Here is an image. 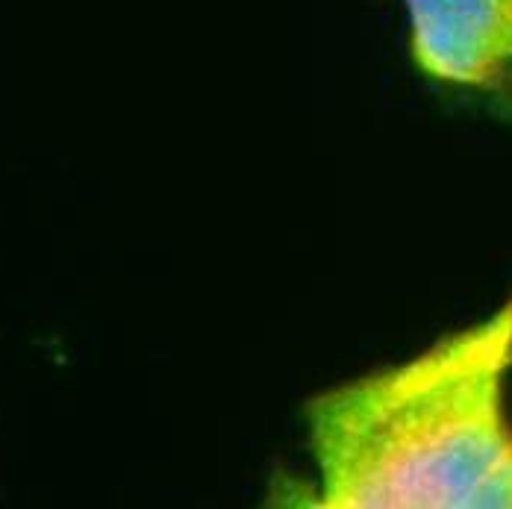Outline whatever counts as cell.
I'll return each mask as SVG.
<instances>
[{
    "label": "cell",
    "mask_w": 512,
    "mask_h": 509,
    "mask_svg": "<svg viewBox=\"0 0 512 509\" xmlns=\"http://www.w3.org/2000/svg\"><path fill=\"white\" fill-rule=\"evenodd\" d=\"M512 292L304 401L309 480L280 477L295 509H512Z\"/></svg>",
    "instance_id": "1"
},
{
    "label": "cell",
    "mask_w": 512,
    "mask_h": 509,
    "mask_svg": "<svg viewBox=\"0 0 512 509\" xmlns=\"http://www.w3.org/2000/svg\"><path fill=\"white\" fill-rule=\"evenodd\" d=\"M412 71L512 124V0H401Z\"/></svg>",
    "instance_id": "2"
}]
</instances>
